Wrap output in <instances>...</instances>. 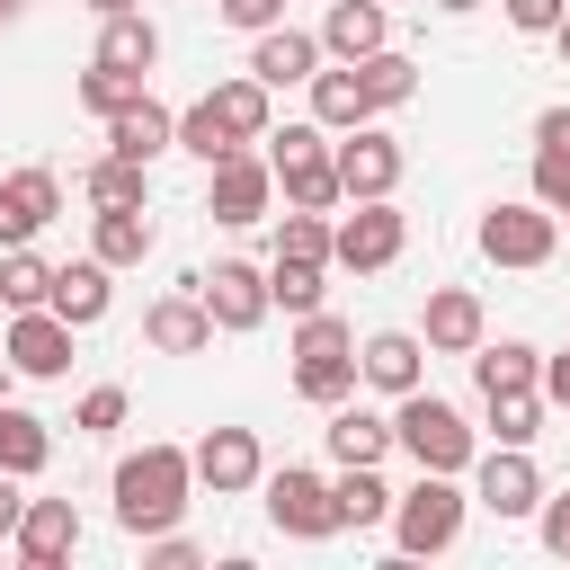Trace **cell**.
<instances>
[{
    "mask_svg": "<svg viewBox=\"0 0 570 570\" xmlns=\"http://www.w3.org/2000/svg\"><path fill=\"white\" fill-rule=\"evenodd\" d=\"M196 499V454L187 445H134L116 463V525L142 543V534H169Z\"/></svg>",
    "mask_w": 570,
    "mask_h": 570,
    "instance_id": "1",
    "label": "cell"
},
{
    "mask_svg": "<svg viewBox=\"0 0 570 570\" xmlns=\"http://www.w3.org/2000/svg\"><path fill=\"white\" fill-rule=\"evenodd\" d=\"M267 169H276L285 205H312V214L347 205V187H338V134H330L321 116H303V125H267Z\"/></svg>",
    "mask_w": 570,
    "mask_h": 570,
    "instance_id": "2",
    "label": "cell"
},
{
    "mask_svg": "<svg viewBox=\"0 0 570 570\" xmlns=\"http://www.w3.org/2000/svg\"><path fill=\"white\" fill-rule=\"evenodd\" d=\"M392 445H401L419 472H472V454H481L472 419H463L454 401H436L428 383H419V392H401V410H392Z\"/></svg>",
    "mask_w": 570,
    "mask_h": 570,
    "instance_id": "3",
    "label": "cell"
},
{
    "mask_svg": "<svg viewBox=\"0 0 570 570\" xmlns=\"http://www.w3.org/2000/svg\"><path fill=\"white\" fill-rule=\"evenodd\" d=\"M463 517H472V490H454V472H419V481L392 499V543H401L410 561L454 552V543H463Z\"/></svg>",
    "mask_w": 570,
    "mask_h": 570,
    "instance_id": "4",
    "label": "cell"
},
{
    "mask_svg": "<svg viewBox=\"0 0 570 570\" xmlns=\"http://www.w3.org/2000/svg\"><path fill=\"white\" fill-rule=\"evenodd\" d=\"M481 258L490 267H552V249H561V214L552 205H534V196H499V205H481Z\"/></svg>",
    "mask_w": 570,
    "mask_h": 570,
    "instance_id": "5",
    "label": "cell"
},
{
    "mask_svg": "<svg viewBox=\"0 0 570 570\" xmlns=\"http://www.w3.org/2000/svg\"><path fill=\"white\" fill-rule=\"evenodd\" d=\"M401 249H410V214H401L392 196H356V214H338L330 267H347V276H383Z\"/></svg>",
    "mask_w": 570,
    "mask_h": 570,
    "instance_id": "6",
    "label": "cell"
},
{
    "mask_svg": "<svg viewBox=\"0 0 570 570\" xmlns=\"http://www.w3.org/2000/svg\"><path fill=\"white\" fill-rule=\"evenodd\" d=\"M258 490H267V525H276L285 543H330V534H338V499H330V481H321L312 463H276Z\"/></svg>",
    "mask_w": 570,
    "mask_h": 570,
    "instance_id": "7",
    "label": "cell"
},
{
    "mask_svg": "<svg viewBox=\"0 0 570 570\" xmlns=\"http://www.w3.org/2000/svg\"><path fill=\"white\" fill-rule=\"evenodd\" d=\"M267 205H276V169H267V151H232V160L205 169V214H214L223 232L267 223Z\"/></svg>",
    "mask_w": 570,
    "mask_h": 570,
    "instance_id": "8",
    "label": "cell"
},
{
    "mask_svg": "<svg viewBox=\"0 0 570 570\" xmlns=\"http://www.w3.org/2000/svg\"><path fill=\"white\" fill-rule=\"evenodd\" d=\"M472 508H490L499 525L534 517V508H543V472H534V445H490V454H472Z\"/></svg>",
    "mask_w": 570,
    "mask_h": 570,
    "instance_id": "9",
    "label": "cell"
},
{
    "mask_svg": "<svg viewBox=\"0 0 570 570\" xmlns=\"http://www.w3.org/2000/svg\"><path fill=\"white\" fill-rule=\"evenodd\" d=\"M196 294H205V312H214V330H223V338H240V330H258V321L276 312L267 267H249V258H214V267L196 276Z\"/></svg>",
    "mask_w": 570,
    "mask_h": 570,
    "instance_id": "10",
    "label": "cell"
},
{
    "mask_svg": "<svg viewBox=\"0 0 570 570\" xmlns=\"http://www.w3.org/2000/svg\"><path fill=\"white\" fill-rule=\"evenodd\" d=\"M71 321L53 312V303H36V312H9V338H0V356L27 374V383H62L71 374Z\"/></svg>",
    "mask_w": 570,
    "mask_h": 570,
    "instance_id": "11",
    "label": "cell"
},
{
    "mask_svg": "<svg viewBox=\"0 0 570 570\" xmlns=\"http://www.w3.org/2000/svg\"><path fill=\"white\" fill-rule=\"evenodd\" d=\"M187 454H196V490H214V499H240V490L267 481V445H258V428H205Z\"/></svg>",
    "mask_w": 570,
    "mask_h": 570,
    "instance_id": "12",
    "label": "cell"
},
{
    "mask_svg": "<svg viewBox=\"0 0 570 570\" xmlns=\"http://www.w3.org/2000/svg\"><path fill=\"white\" fill-rule=\"evenodd\" d=\"M53 214H62V178H53L45 160H27V169L0 178V249H27Z\"/></svg>",
    "mask_w": 570,
    "mask_h": 570,
    "instance_id": "13",
    "label": "cell"
},
{
    "mask_svg": "<svg viewBox=\"0 0 570 570\" xmlns=\"http://www.w3.org/2000/svg\"><path fill=\"white\" fill-rule=\"evenodd\" d=\"M401 169H410V151H401L383 125L338 134V187H347V205H356V196H392V187H401Z\"/></svg>",
    "mask_w": 570,
    "mask_h": 570,
    "instance_id": "14",
    "label": "cell"
},
{
    "mask_svg": "<svg viewBox=\"0 0 570 570\" xmlns=\"http://www.w3.org/2000/svg\"><path fill=\"white\" fill-rule=\"evenodd\" d=\"M142 347H151V356H205V347H214V312H205L196 276L142 312Z\"/></svg>",
    "mask_w": 570,
    "mask_h": 570,
    "instance_id": "15",
    "label": "cell"
},
{
    "mask_svg": "<svg viewBox=\"0 0 570 570\" xmlns=\"http://www.w3.org/2000/svg\"><path fill=\"white\" fill-rule=\"evenodd\" d=\"M9 552H18L27 570H62V561L80 552V508H71V499H27V517H18V534H9Z\"/></svg>",
    "mask_w": 570,
    "mask_h": 570,
    "instance_id": "16",
    "label": "cell"
},
{
    "mask_svg": "<svg viewBox=\"0 0 570 570\" xmlns=\"http://www.w3.org/2000/svg\"><path fill=\"white\" fill-rule=\"evenodd\" d=\"M419 338H428V356H472V347L490 338V312H481V294H472V285H436V294H428V321H419Z\"/></svg>",
    "mask_w": 570,
    "mask_h": 570,
    "instance_id": "17",
    "label": "cell"
},
{
    "mask_svg": "<svg viewBox=\"0 0 570 570\" xmlns=\"http://www.w3.org/2000/svg\"><path fill=\"white\" fill-rule=\"evenodd\" d=\"M392 45V0H330L321 9V53L330 62H365Z\"/></svg>",
    "mask_w": 570,
    "mask_h": 570,
    "instance_id": "18",
    "label": "cell"
},
{
    "mask_svg": "<svg viewBox=\"0 0 570 570\" xmlns=\"http://www.w3.org/2000/svg\"><path fill=\"white\" fill-rule=\"evenodd\" d=\"M356 374L401 401V392H419V374H428V338H419V330H374V338H356Z\"/></svg>",
    "mask_w": 570,
    "mask_h": 570,
    "instance_id": "19",
    "label": "cell"
},
{
    "mask_svg": "<svg viewBox=\"0 0 570 570\" xmlns=\"http://www.w3.org/2000/svg\"><path fill=\"white\" fill-rule=\"evenodd\" d=\"M330 53H321V36L312 27H267V36H249V71L267 80V89H294V80H312Z\"/></svg>",
    "mask_w": 570,
    "mask_h": 570,
    "instance_id": "20",
    "label": "cell"
},
{
    "mask_svg": "<svg viewBox=\"0 0 570 570\" xmlns=\"http://www.w3.org/2000/svg\"><path fill=\"white\" fill-rule=\"evenodd\" d=\"M107 151H125V160H160V151H178V107H160L151 89L125 107V116H107Z\"/></svg>",
    "mask_w": 570,
    "mask_h": 570,
    "instance_id": "21",
    "label": "cell"
},
{
    "mask_svg": "<svg viewBox=\"0 0 570 570\" xmlns=\"http://www.w3.org/2000/svg\"><path fill=\"white\" fill-rule=\"evenodd\" d=\"M107 303H116V267L89 249V258H71V267H53V312L71 321V330H98L107 321Z\"/></svg>",
    "mask_w": 570,
    "mask_h": 570,
    "instance_id": "22",
    "label": "cell"
},
{
    "mask_svg": "<svg viewBox=\"0 0 570 570\" xmlns=\"http://www.w3.org/2000/svg\"><path fill=\"white\" fill-rule=\"evenodd\" d=\"M312 116L330 125V134H356V125H374V98H365V80H356V62H321L312 80Z\"/></svg>",
    "mask_w": 570,
    "mask_h": 570,
    "instance_id": "23",
    "label": "cell"
},
{
    "mask_svg": "<svg viewBox=\"0 0 570 570\" xmlns=\"http://www.w3.org/2000/svg\"><path fill=\"white\" fill-rule=\"evenodd\" d=\"M205 98H214V116L232 125V142H267V125H276V89H267L258 71H232V80H214Z\"/></svg>",
    "mask_w": 570,
    "mask_h": 570,
    "instance_id": "24",
    "label": "cell"
},
{
    "mask_svg": "<svg viewBox=\"0 0 570 570\" xmlns=\"http://www.w3.org/2000/svg\"><path fill=\"white\" fill-rule=\"evenodd\" d=\"M89 249H98L107 267H142V258L160 249V232H151V205H98V223H89Z\"/></svg>",
    "mask_w": 570,
    "mask_h": 570,
    "instance_id": "25",
    "label": "cell"
},
{
    "mask_svg": "<svg viewBox=\"0 0 570 570\" xmlns=\"http://www.w3.org/2000/svg\"><path fill=\"white\" fill-rule=\"evenodd\" d=\"M321 445H330V463H383V454H392V419H383V410H356V392H347V401L330 410Z\"/></svg>",
    "mask_w": 570,
    "mask_h": 570,
    "instance_id": "26",
    "label": "cell"
},
{
    "mask_svg": "<svg viewBox=\"0 0 570 570\" xmlns=\"http://www.w3.org/2000/svg\"><path fill=\"white\" fill-rule=\"evenodd\" d=\"M472 383H481V401H490V392H525V383H543V347H525V338H481V347H472Z\"/></svg>",
    "mask_w": 570,
    "mask_h": 570,
    "instance_id": "27",
    "label": "cell"
},
{
    "mask_svg": "<svg viewBox=\"0 0 570 570\" xmlns=\"http://www.w3.org/2000/svg\"><path fill=\"white\" fill-rule=\"evenodd\" d=\"M330 499H338V525H356V534H365V525H392V499H401V490H392L374 463H338Z\"/></svg>",
    "mask_w": 570,
    "mask_h": 570,
    "instance_id": "28",
    "label": "cell"
},
{
    "mask_svg": "<svg viewBox=\"0 0 570 570\" xmlns=\"http://www.w3.org/2000/svg\"><path fill=\"white\" fill-rule=\"evenodd\" d=\"M53 463V428L36 419V410H18V401H0V472H18V481H36Z\"/></svg>",
    "mask_w": 570,
    "mask_h": 570,
    "instance_id": "29",
    "label": "cell"
},
{
    "mask_svg": "<svg viewBox=\"0 0 570 570\" xmlns=\"http://www.w3.org/2000/svg\"><path fill=\"white\" fill-rule=\"evenodd\" d=\"M98 62H116V71H142V80H151V62H160V27H151L142 9L98 18Z\"/></svg>",
    "mask_w": 570,
    "mask_h": 570,
    "instance_id": "30",
    "label": "cell"
},
{
    "mask_svg": "<svg viewBox=\"0 0 570 570\" xmlns=\"http://www.w3.org/2000/svg\"><path fill=\"white\" fill-rule=\"evenodd\" d=\"M80 196H89V205H151V169L125 160V151H98V160L80 169Z\"/></svg>",
    "mask_w": 570,
    "mask_h": 570,
    "instance_id": "31",
    "label": "cell"
},
{
    "mask_svg": "<svg viewBox=\"0 0 570 570\" xmlns=\"http://www.w3.org/2000/svg\"><path fill=\"white\" fill-rule=\"evenodd\" d=\"M356 80H365V98H374V116H392V107H410V98H419V62H410L401 45H383V53H365V62H356Z\"/></svg>",
    "mask_w": 570,
    "mask_h": 570,
    "instance_id": "32",
    "label": "cell"
},
{
    "mask_svg": "<svg viewBox=\"0 0 570 570\" xmlns=\"http://www.w3.org/2000/svg\"><path fill=\"white\" fill-rule=\"evenodd\" d=\"M267 294H276V312H285V321H303V312H321L330 267H321V258H267Z\"/></svg>",
    "mask_w": 570,
    "mask_h": 570,
    "instance_id": "33",
    "label": "cell"
},
{
    "mask_svg": "<svg viewBox=\"0 0 570 570\" xmlns=\"http://www.w3.org/2000/svg\"><path fill=\"white\" fill-rule=\"evenodd\" d=\"M356 383H365V374H356V347H347V356H294V392H303L312 410H338Z\"/></svg>",
    "mask_w": 570,
    "mask_h": 570,
    "instance_id": "34",
    "label": "cell"
},
{
    "mask_svg": "<svg viewBox=\"0 0 570 570\" xmlns=\"http://www.w3.org/2000/svg\"><path fill=\"white\" fill-rule=\"evenodd\" d=\"M543 383H525V392H490V445H534L543 436Z\"/></svg>",
    "mask_w": 570,
    "mask_h": 570,
    "instance_id": "35",
    "label": "cell"
},
{
    "mask_svg": "<svg viewBox=\"0 0 570 570\" xmlns=\"http://www.w3.org/2000/svg\"><path fill=\"white\" fill-rule=\"evenodd\" d=\"M36 303H53V267L36 258V240L0 249V312H36Z\"/></svg>",
    "mask_w": 570,
    "mask_h": 570,
    "instance_id": "36",
    "label": "cell"
},
{
    "mask_svg": "<svg viewBox=\"0 0 570 570\" xmlns=\"http://www.w3.org/2000/svg\"><path fill=\"white\" fill-rule=\"evenodd\" d=\"M142 89H151V80H142V71H116V62H89V71H80V89H71V98H80V107H89V116H98V125H107V116H125V107H134V98H142Z\"/></svg>",
    "mask_w": 570,
    "mask_h": 570,
    "instance_id": "37",
    "label": "cell"
},
{
    "mask_svg": "<svg viewBox=\"0 0 570 570\" xmlns=\"http://www.w3.org/2000/svg\"><path fill=\"white\" fill-rule=\"evenodd\" d=\"M178 151L214 169V160H232V151H249V142H232V125L214 116V98H196V107H178Z\"/></svg>",
    "mask_w": 570,
    "mask_h": 570,
    "instance_id": "38",
    "label": "cell"
},
{
    "mask_svg": "<svg viewBox=\"0 0 570 570\" xmlns=\"http://www.w3.org/2000/svg\"><path fill=\"white\" fill-rule=\"evenodd\" d=\"M330 240H338V223H330V214L285 205V223H276V258H321V267H330Z\"/></svg>",
    "mask_w": 570,
    "mask_h": 570,
    "instance_id": "39",
    "label": "cell"
},
{
    "mask_svg": "<svg viewBox=\"0 0 570 570\" xmlns=\"http://www.w3.org/2000/svg\"><path fill=\"white\" fill-rule=\"evenodd\" d=\"M125 419H134V392H125V383H98V392H80V410H71V428H80V436H116Z\"/></svg>",
    "mask_w": 570,
    "mask_h": 570,
    "instance_id": "40",
    "label": "cell"
},
{
    "mask_svg": "<svg viewBox=\"0 0 570 570\" xmlns=\"http://www.w3.org/2000/svg\"><path fill=\"white\" fill-rule=\"evenodd\" d=\"M525 196H534V205H552V214L570 223V151H534V178H525Z\"/></svg>",
    "mask_w": 570,
    "mask_h": 570,
    "instance_id": "41",
    "label": "cell"
},
{
    "mask_svg": "<svg viewBox=\"0 0 570 570\" xmlns=\"http://www.w3.org/2000/svg\"><path fill=\"white\" fill-rule=\"evenodd\" d=\"M214 18L240 36H267V27H285V0H214Z\"/></svg>",
    "mask_w": 570,
    "mask_h": 570,
    "instance_id": "42",
    "label": "cell"
},
{
    "mask_svg": "<svg viewBox=\"0 0 570 570\" xmlns=\"http://www.w3.org/2000/svg\"><path fill=\"white\" fill-rule=\"evenodd\" d=\"M499 9H508V27H517V36H552V27L570 18V0H499Z\"/></svg>",
    "mask_w": 570,
    "mask_h": 570,
    "instance_id": "43",
    "label": "cell"
},
{
    "mask_svg": "<svg viewBox=\"0 0 570 570\" xmlns=\"http://www.w3.org/2000/svg\"><path fill=\"white\" fill-rule=\"evenodd\" d=\"M142 552H151V570H196V561H205V552H196L178 525H169V534H142Z\"/></svg>",
    "mask_w": 570,
    "mask_h": 570,
    "instance_id": "44",
    "label": "cell"
},
{
    "mask_svg": "<svg viewBox=\"0 0 570 570\" xmlns=\"http://www.w3.org/2000/svg\"><path fill=\"white\" fill-rule=\"evenodd\" d=\"M534 525H543V552H570V490H543Z\"/></svg>",
    "mask_w": 570,
    "mask_h": 570,
    "instance_id": "45",
    "label": "cell"
},
{
    "mask_svg": "<svg viewBox=\"0 0 570 570\" xmlns=\"http://www.w3.org/2000/svg\"><path fill=\"white\" fill-rule=\"evenodd\" d=\"M534 151H570V107H543L534 116Z\"/></svg>",
    "mask_w": 570,
    "mask_h": 570,
    "instance_id": "46",
    "label": "cell"
},
{
    "mask_svg": "<svg viewBox=\"0 0 570 570\" xmlns=\"http://www.w3.org/2000/svg\"><path fill=\"white\" fill-rule=\"evenodd\" d=\"M18 517H27V481H18V472H0V543L18 534Z\"/></svg>",
    "mask_w": 570,
    "mask_h": 570,
    "instance_id": "47",
    "label": "cell"
},
{
    "mask_svg": "<svg viewBox=\"0 0 570 570\" xmlns=\"http://www.w3.org/2000/svg\"><path fill=\"white\" fill-rule=\"evenodd\" d=\"M543 401H552V410H570V347H561V356H543Z\"/></svg>",
    "mask_w": 570,
    "mask_h": 570,
    "instance_id": "48",
    "label": "cell"
},
{
    "mask_svg": "<svg viewBox=\"0 0 570 570\" xmlns=\"http://www.w3.org/2000/svg\"><path fill=\"white\" fill-rule=\"evenodd\" d=\"M89 18H125V9H142V0H80Z\"/></svg>",
    "mask_w": 570,
    "mask_h": 570,
    "instance_id": "49",
    "label": "cell"
},
{
    "mask_svg": "<svg viewBox=\"0 0 570 570\" xmlns=\"http://www.w3.org/2000/svg\"><path fill=\"white\" fill-rule=\"evenodd\" d=\"M436 18H472V9H490V0H428Z\"/></svg>",
    "mask_w": 570,
    "mask_h": 570,
    "instance_id": "50",
    "label": "cell"
},
{
    "mask_svg": "<svg viewBox=\"0 0 570 570\" xmlns=\"http://www.w3.org/2000/svg\"><path fill=\"white\" fill-rule=\"evenodd\" d=\"M9 383H18V365H9V356H0V401H9Z\"/></svg>",
    "mask_w": 570,
    "mask_h": 570,
    "instance_id": "51",
    "label": "cell"
},
{
    "mask_svg": "<svg viewBox=\"0 0 570 570\" xmlns=\"http://www.w3.org/2000/svg\"><path fill=\"white\" fill-rule=\"evenodd\" d=\"M552 45H561V62H570V18H561V27H552Z\"/></svg>",
    "mask_w": 570,
    "mask_h": 570,
    "instance_id": "52",
    "label": "cell"
},
{
    "mask_svg": "<svg viewBox=\"0 0 570 570\" xmlns=\"http://www.w3.org/2000/svg\"><path fill=\"white\" fill-rule=\"evenodd\" d=\"M18 9H27V0H0V18H18Z\"/></svg>",
    "mask_w": 570,
    "mask_h": 570,
    "instance_id": "53",
    "label": "cell"
},
{
    "mask_svg": "<svg viewBox=\"0 0 570 570\" xmlns=\"http://www.w3.org/2000/svg\"><path fill=\"white\" fill-rule=\"evenodd\" d=\"M561 561H570V552H561Z\"/></svg>",
    "mask_w": 570,
    "mask_h": 570,
    "instance_id": "54",
    "label": "cell"
}]
</instances>
